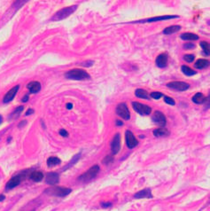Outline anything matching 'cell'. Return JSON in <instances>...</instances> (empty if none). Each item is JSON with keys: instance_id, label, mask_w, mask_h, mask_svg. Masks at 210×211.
Instances as JSON below:
<instances>
[{"instance_id": "cell-1", "label": "cell", "mask_w": 210, "mask_h": 211, "mask_svg": "<svg viewBox=\"0 0 210 211\" xmlns=\"http://www.w3.org/2000/svg\"><path fill=\"white\" fill-rule=\"evenodd\" d=\"M67 79L71 80H86L90 78V75L83 69H80V68H76V69H72L69 70L68 72H66L65 75Z\"/></svg>"}, {"instance_id": "cell-2", "label": "cell", "mask_w": 210, "mask_h": 211, "mask_svg": "<svg viewBox=\"0 0 210 211\" xmlns=\"http://www.w3.org/2000/svg\"><path fill=\"white\" fill-rule=\"evenodd\" d=\"M76 9H77V5H72V6L62 8V9H60V11H58L57 13L53 15V17H52V21H55L64 20V19L67 18L68 16H70Z\"/></svg>"}, {"instance_id": "cell-3", "label": "cell", "mask_w": 210, "mask_h": 211, "mask_svg": "<svg viewBox=\"0 0 210 211\" xmlns=\"http://www.w3.org/2000/svg\"><path fill=\"white\" fill-rule=\"evenodd\" d=\"M70 193H71V189L66 187H52V188H47L45 190V193L58 197H65Z\"/></svg>"}, {"instance_id": "cell-4", "label": "cell", "mask_w": 210, "mask_h": 211, "mask_svg": "<svg viewBox=\"0 0 210 211\" xmlns=\"http://www.w3.org/2000/svg\"><path fill=\"white\" fill-rule=\"evenodd\" d=\"M99 167L98 165H94V166H92V168L90 170H88L85 173H83L82 175H81L78 177V180L79 181H82V182L91 181L92 179L96 177V176L99 174Z\"/></svg>"}, {"instance_id": "cell-5", "label": "cell", "mask_w": 210, "mask_h": 211, "mask_svg": "<svg viewBox=\"0 0 210 211\" xmlns=\"http://www.w3.org/2000/svg\"><path fill=\"white\" fill-rule=\"evenodd\" d=\"M178 18L177 15H163V16H157V17H152V18H147L143 19L140 21H131L128 23H148V22H156L160 21H166V20H171V19H176Z\"/></svg>"}, {"instance_id": "cell-6", "label": "cell", "mask_w": 210, "mask_h": 211, "mask_svg": "<svg viewBox=\"0 0 210 211\" xmlns=\"http://www.w3.org/2000/svg\"><path fill=\"white\" fill-rule=\"evenodd\" d=\"M132 106H133L134 110L141 115H148L152 112V108L150 106L144 105L142 103H138V102L134 101V102H132Z\"/></svg>"}, {"instance_id": "cell-7", "label": "cell", "mask_w": 210, "mask_h": 211, "mask_svg": "<svg viewBox=\"0 0 210 211\" xmlns=\"http://www.w3.org/2000/svg\"><path fill=\"white\" fill-rule=\"evenodd\" d=\"M116 114L120 117L123 118L124 120H129L131 117L130 110L128 108L127 105L125 103H120L116 107Z\"/></svg>"}, {"instance_id": "cell-8", "label": "cell", "mask_w": 210, "mask_h": 211, "mask_svg": "<svg viewBox=\"0 0 210 211\" xmlns=\"http://www.w3.org/2000/svg\"><path fill=\"white\" fill-rule=\"evenodd\" d=\"M167 86L169 88H171V89H174V90H176V91H181V92H184V91H186L190 88V85L187 83H184V82H180V81H176V82H171L170 83L167 84Z\"/></svg>"}, {"instance_id": "cell-9", "label": "cell", "mask_w": 210, "mask_h": 211, "mask_svg": "<svg viewBox=\"0 0 210 211\" xmlns=\"http://www.w3.org/2000/svg\"><path fill=\"white\" fill-rule=\"evenodd\" d=\"M125 138H126V144L129 148H134L138 144L137 139L135 138L134 134L131 131H126L125 132Z\"/></svg>"}, {"instance_id": "cell-10", "label": "cell", "mask_w": 210, "mask_h": 211, "mask_svg": "<svg viewBox=\"0 0 210 211\" xmlns=\"http://www.w3.org/2000/svg\"><path fill=\"white\" fill-rule=\"evenodd\" d=\"M121 149V136L120 134L117 133L115 135L112 143H111V151L113 154H116L117 153H119Z\"/></svg>"}, {"instance_id": "cell-11", "label": "cell", "mask_w": 210, "mask_h": 211, "mask_svg": "<svg viewBox=\"0 0 210 211\" xmlns=\"http://www.w3.org/2000/svg\"><path fill=\"white\" fill-rule=\"evenodd\" d=\"M153 122L154 123L158 124V125L161 126V127L165 126L166 122H167L165 115L161 112H160V111H155L154 112V114L153 115Z\"/></svg>"}, {"instance_id": "cell-12", "label": "cell", "mask_w": 210, "mask_h": 211, "mask_svg": "<svg viewBox=\"0 0 210 211\" xmlns=\"http://www.w3.org/2000/svg\"><path fill=\"white\" fill-rule=\"evenodd\" d=\"M19 88H20V86H19V85H16V86L13 87V88H12L8 93L5 95L4 99H3V102H4V103H9V102H11L13 99H14V97H15L16 93H18Z\"/></svg>"}, {"instance_id": "cell-13", "label": "cell", "mask_w": 210, "mask_h": 211, "mask_svg": "<svg viewBox=\"0 0 210 211\" xmlns=\"http://www.w3.org/2000/svg\"><path fill=\"white\" fill-rule=\"evenodd\" d=\"M22 180V177H21V175H17L15 177H12L6 184V189H13L14 187L18 186L20 185V183L21 182Z\"/></svg>"}, {"instance_id": "cell-14", "label": "cell", "mask_w": 210, "mask_h": 211, "mask_svg": "<svg viewBox=\"0 0 210 211\" xmlns=\"http://www.w3.org/2000/svg\"><path fill=\"white\" fill-rule=\"evenodd\" d=\"M168 64V54L161 53L156 58V65L160 68H163Z\"/></svg>"}, {"instance_id": "cell-15", "label": "cell", "mask_w": 210, "mask_h": 211, "mask_svg": "<svg viewBox=\"0 0 210 211\" xmlns=\"http://www.w3.org/2000/svg\"><path fill=\"white\" fill-rule=\"evenodd\" d=\"M60 180V177H59V174L55 173V172H50L46 175V178H45V181L47 184H50V185H55L59 182Z\"/></svg>"}, {"instance_id": "cell-16", "label": "cell", "mask_w": 210, "mask_h": 211, "mask_svg": "<svg viewBox=\"0 0 210 211\" xmlns=\"http://www.w3.org/2000/svg\"><path fill=\"white\" fill-rule=\"evenodd\" d=\"M27 87L31 93H37L41 90V84L39 82H37V81L30 82Z\"/></svg>"}, {"instance_id": "cell-17", "label": "cell", "mask_w": 210, "mask_h": 211, "mask_svg": "<svg viewBox=\"0 0 210 211\" xmlns=\"http://www.w3.org/2000/svg\"><path fill=\"white\" fill-rule=\"evenodd\" d=\"M134 197L136 199H144V198H152L153 195L151 193V190L150 189H144L139 191L138 193H137Z\"/></svg>"}, {"instance_id": "cell-18", "label": "cell", "mask_w": 210, "mask_h": 211, "mask_svg": "<svg viewBox=\"0 0 210 211\" xmlns=\"http://www.w3.org/2000/svg\"><path fill=\"white\" fill-rule=\"evenodd\" d=\"M29 178L34 182H40L44 178V174L40 171H33L32 173H30Z\"/></svg>"}, {"instance_id": "cell-19", "label": "cell", "mask_w": 210, "mask_h": 211, "mask_svg": "<svg viewBox=\"0 0 210 211\" xmlns=\"http://www.w3.org/2000/svg\"><path fill=\"white\" fill-rule=\"evenodd\" d=\"M205 100H206V97L200 93H196L193 97H192V101L195 103V104H198V105H200V104H204L205 103Z\"/></svg>"}, {"instance_id": "cell-20", "label": "cell", "mask_w": 210, "mask_h": 211, "mask_svg": "<svg viewBox=\"0 0 210 211\" xmlns=\"http://www.w3.org/2000/svg\"><path fill=\"white\" fill-rule=\"evenodd\" d=\"M209 60H204V59H199V60H198L197 61L195 62L194 67L196 68H198V69H202V68H205V67L209 66Z\"/></svg>"}, {"instance_id": "cell-21", "label": "cell", "mask_w": 210, "mask_h": 211, "mask_svg": "<svg viewBox=\"0 0 210 211\" xmlns=\"http://www.w3.org/2000/svg\"><path fill=\"white\" fill-rule=\"evenodd\" d=\"M181 29V26L179 25H172V26L168 27L163 30V34L165 35H170L173 33H176L177 31H179Z\"/></svg>"}, {"instance_id": "cell-22", "label": "cell", "mask_w": 210, "mask_h": 211, "mask_svg": "<svg viewBox=\"0 0 210 211\" xmlns=\"http://www.w3.org/2000/svg\"><path fill=\"white\" fill-rule=\"evenodd\" d=\"M180 38L184 41H193L199 39V36L192 33H184L180 36Z\"/></svg>"}, {"instance_id": "cell-23", "label": "cell", "mask_w": 210, "mask_h": 211, "mask_svg": "<svg viewBox=\"0 0 210 211\" xmlns=\"http://www.w3.org/2000/svg\"><path fill=\"white\" fill-rule=\"evenodd\" d=\"M170 134V131L168 130H166L165 128L161 127V128H158L156 130L153 131V135L155 137H165V136H168Z\"/></svg>"}, {"instance_id": "cell-24", "label": "cell", "mask_w": 210, "mask_h": 211, "mask_svg": "<svg viewBox=\"0 0 210 211\" xmlns=\"http://www.w3.org/2000/svg\"><path fill=\"white\" fill-rule=\"evenodd\" d=\"M60 162H61L60 159L58 158V157H55V156H52V157L48 158V160H47V166L52 168V167L59 165Z\"/></svg>"}, {"instance_id": "cell-25", "label": "cell", "mask_w": 210, "mask_h": 211, "mask_svg": "<svg viewBox=\"0 0 210 211\" xmlns=\"http://www.w3.org/2000/svg\"><path fill=\"white\" fill-rule=\"evenodd\" d=\"M199 45L201 46L202 48V51H203V54L206 55V56H209L210 55V44L208 43V42H205V41H202L200 42Z\"/></svg>"}, {"instance_id": "cell-26", "label": "cell", "mask_w": 210, "mask_h": 211, "mask_svg": "<svg viewBox=\"0 0 210 211\" xmlns=\"http://www.w3.org/2000/svg\"><path fill=\"white\" fill-rule=\"evenodd\" d=\"M181 69H182V72L184 73V75H185V76H193V75L197 74V72H196L195 70L192 69L191 67L185 66V65L182 66Z\"/></svg>"}, {"instance_id": "cell-27", "label": "cell", "mask_w": 210, "mask_h": 211, "mask_svg": "<svg viewBox=\"0 0 210 211\" xmlns=\"http://www.w3.org/2000/svg\"><path fill=\"white\" fill-rule=\"evenodd\" d=\"M135 95H136V97H137L139 99H145L148 98V94L143 89H137L135 92Z\"/></svg>"}, {"instance_id": "cell-28", "label": "cell", "mask_w": 210, "mask_h": 211, "mask_svg": "<svg viewBox=\"0 0 210 211\" xmlns=\"http://www.w3.org/2000/svg\"><path fill=\"white\" fill-rule=\"evenodd\" d=\"M22 110H23V106H18V107L15 109V111L11 115V117H17V116H19V115L21 114V112Z\"/></svg>"}, {"instance_id": "cell-29", "label": "cell", "mask_w": 210, "mask_h": 211, "mask_svg": "<svg viewBox=\"0 0 210 211\" xmlns=\"http://www.w3.org/2000/svg\"><path fill=\"white\" fill-rule=\"evenodd\" d=\"M194 58H195V56H194L193 54H186V55H184V60H185L186 62H189V63L192 62L193 60H194Z\"/></svg>"}, {"instance_id": "cell-30", "label": "cell", "mask_w": 210, "mask_h": 211, "mask_svg": "<svg viewBox=\"0 0 210 211\" xmlns=\"http://www.w3.org/2000/svg\"><path fill=\"white\" fill-rule=\"evenodd\" d=\"M163 97H164V101H165L167 104H169V105H171V106L176 105V102H175V100H174L172 98L169 97V96H163Z\"/></svg>"}, {"instance_id": "cell-31", "label": "cell", "mask_w": 210, "mask_h": 211, "mask_svg": "<svg viewBox=\"0 0 210 211\" xmlns=\"http://www.w3.org/2000/svg\"><path fill=\"white\" fill-rule=\"evenodd\" d=\"M151 97L154 99H160V98L163 97V94L161 93H159V92H153V93H151Z\"/></svg>"}, {"instance_id": "cell-32", "label": "cell", "mask_w": 210, "mask_h": 211, "mask_svg": "<svg viewBox=\"0 0 210 211\" xmlns=\"http://www.w3.org/2000/svg\"><path fill=\"white\" fill-rule=\"evenodd\" d=\"M195 48V44L193 43H185L184 44V50H192Z\"/></svg>"}, {"instance_id": "cell-33", "label": "cell", "mask_w": 210, "mask_h": 211, "mask_svg": "<svg viewBox=\"0 0 210 211\" xmlns=\"http://www.w3.org/2000/svg\"><path fill=\"white\" fill-rule=\"evenodd\" d=\"M113 161H114V157H113V155H107V156L103 160V163L105 164V165H108V164L112 163V162H113Z\"/></svg>"}, {"instance_id": "cell-34", "label": "cell", "mask_w": 210, "mask_h": 211, "mask_svg": "<svg viewBox=\"0 0 210 211\" xmlns=\"http://www.w3.org/2000/svg\"><path fill=\"white\" fill-rule=\"evenodd\" d=\"M60 135L62 136V137H67L68 136V132L66 131V130H64V129H61V130H60Z\"/></svg>"}, {"instance_id": "cell-35", "label": "cell", "mask_w": 210, "mask_h": 211, "mask_svg": "<svg viewBox=\"0 0 210 211\" xmlns=\"http://www.w3.org/2000/svg\"><path fill=\"white\" fill-rule=\"evenodd\" d=\"M205 105H206V108H209L210 107V95L208 97V98H206V100H205V103H204Z\"/></svg>"}, {"instance_id": "cell-36", "label": "cell", "mask_w": 210, "mask_h": 211, "mask_svg": "<svg viewBox=\"0 0 210 211\" xmlns=\"http://www.w3.org/2000/svg\"><path fill=\"white\" fill-rule=\"evenodd\" d=\"M93 64V62L92 61H87V62H85V63H82V66H85V67H91Z\"/></svg>"}, {"instance_id": "cell-37", "label": "cell", "mask_w": 210, "mask_h": 211, "mask_svg": "<svg viewBox=\"0 0 210 211\" xmlns=\"http://www.w3.org/2000/svg\"><path fill=\"white\" fill-rule=\"evenodd\" d=\"M101 206H102L103 208H107V207H110V206H111V203H110V202H103V203L101 204Z\"/></svg>"}, {"instance_id": "cell-38", "label": "cell", "mask_w": 210, "mask_h": 211, "mask_svg": "<svg viewBox=\"0 0 210 211\" xmlns=\"http://www.w3.org/2000/svg\"><path fill=\"white\" fill-rule=\"evenodd\" d=\"M27 100H28V95H25V96H24V98L21 99V101H22V102H27Z\"/></svg>"}, {"instance_id": "cell-39", "label": "cell", "mask_w": 210, "mask_h": 211, "mask_svg": "<svg viewBox=\"0 0 210 211\" xmlns=\"http://www.w3.org/2000/svg\"><path fill=\"white\" fill-rule=\"evenodd\" d=\"M33 113H34V110H33V109H28L27 112H26V115H31V114H33Z\"/></svg>"}, {"instance_id": "cell-40", "label": "cell", "mask_w": 210, "mask_h": 211, "mask_svg": "<svg viewBox=\"0 0 210 211\" xmlns=\"http://www.w3.org/2000/svg\"><path fill=\"white\" fill-rule=\"evenodd\" d=\"M72 107H73L72 103H67V104H66V108H67V109H71Z\"/></svg>"}, {"instance_id": "cell-41", "label": "cell", "mask_w": 210, "mask_h": 211, "mask_svg": "<svg viewBox=\"0 0 210 211\" xmlns=\"http://www.w3.org/2000/svg\"><path fill=\"white\" fill-rule=\"evenodd\" d=\"M123 123H122V122L121 121H120V120H117L116 121V125H118V126H121Z\"/></svg>"}, {"instance_id": "cell-42", "label": "cell", "mask_w": 210, "mask_h": 211, "mask_svg": "<svg viewBox=\"0 0 210 211\" xmlns=\"http://www.w3.org/2000/svg\"><path fill=\"white\" fill-rule=\"evenodd\" d=\"M25 123H26V121H23L22 122H21V123H20V127L23 126V124H25Z\"/></svg>"}, {"instance_id": "cell-43", "label": "cell", "mask_w": 210, "mask_h": 211, "mask_svg": "<svg viewBox=\"0 0 210 211\" xmlns=\"http://www.w3.org/2000/svg\"><path fill=\"white\" fill-rule=\"evenodd\" d=\"M5 199V196L4 195H1V197H0V200H3Z\"/></svg>"}, {"instance_id": "cell-44", "label": "cell", "mask_w": 210, "mask_h": 211, "mask_svg": "<svg viewBox=\"0 0 210 211\" xmlns=\"http://www.w3.org/2000/svg\"><path fill=\"white\" fill-rule=\"evenodd\" d=\"M2 120H3V119H2V116H1V115H0V123H1V122H2Z\"/></svg>"}]
</instances>
